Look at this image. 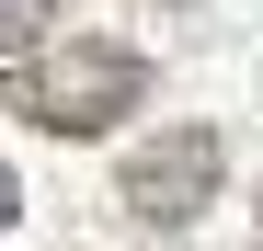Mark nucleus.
I'll use <instances>...</instances> for the list:
<instances>
[{"mask_svg": "<svg viewBox=\"0 0 263 251\" xmlns=\"http://www.w3.org/2000/svg\"><path fill=\"white\" fill-rule=\"evenodd\" d=\"M149 103V57L126 34H58L0 69V114L12 126H46V137H103Z\"/></svg>", "mask_w": 263, "mask_h": 251, "instance_id": "f257e3e1", "label": "nucleus"}, {"mask_svg": "<svg viewBox=\"0 0 263 251\" xmlns=\"http://www.w3.org/2000/svg\"><path fill=\"white\" fill-rule=\"evenodd\" d=\"M217 183H229V137H217V126H160L149 149H126L115 205L149 217V228H195L206 205H217Z\"/></svg>", "mask_w": 263, "mask_h": 251, "instance_id": "f03ea898", "label": "nucleus"}, {"mask_svg": "<svg viewBox=\"0 0 263 251\" xmlns=\"http://www.w3.org/2000/svg\"><path fill=\"white\" fill-rule=\"evenodd\" d=\"M58 0H0V57H34V46H58Z\"/></svg>", "mask_w": 263, "mask_h": 251, "instance_id": "7ed1b4c3", "label": "nucleus"}, {"mask_svg": "<svg viewBox=\"0 0 263 251\" xmlns=\"http://www.w3.org/2000/svg\"><path fill=\"white\" fill-rule=\"evenodd\" d=\"M23 217V183H12V160H0V228H12Z\"/></svg>", "mask_w": 263, "mask_h": 251, "instance_id": "20e7f679", "label": "nucleus"}, {"mask_svg": "<svg viewBox=\"0 0 263 251\" xmlns=\"http://www.w3.org/2000/svg\"><path fill=\"white\" fill-rule=\"evenodd\" d=\"M252 217H263V205H252Z\"/></svg>", "mask_w": 263, "mask_h": 251, "instance_id": "39448f33", "label": "nucleus"}]
</instances>
